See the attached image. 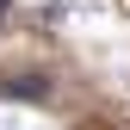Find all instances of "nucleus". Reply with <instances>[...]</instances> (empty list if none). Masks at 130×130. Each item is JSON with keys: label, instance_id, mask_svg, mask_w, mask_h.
<instances>
[{"label": "nucleus", "instance_id": "nucleus-1", "mask_svg": "<svg viewBox=\"0 0 130 130\" xmlns=\"http://www.w3.org/2000/svg\"><path fill=\"white\" fill-rule=\"evenodd\" d=\"M0 99H25V105H43V99H50V80H43V74H6V80H0Z\"/></svg>", "mask_w": 130, "mask_h": 130}, {"label": "nucleus", "instance_id": "nucleus-2", "mask_svg": "<svg viewBox=\"0 0 130 130\" xmlns=\"http://www.w3.org/2000/svg\"><path fill=\"white\" fill-rule=\"evenodd\" d=\"M6 6H12V0H0V19H6Z\"/></svg>", "mask_w": 130, "mask_h": 130}]
</instances>
